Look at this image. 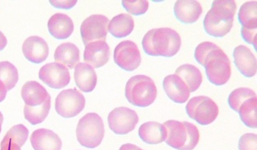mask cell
<instances>
[{"label": "cell", "mask_w": 257, "mask_h": 150, "mask_svg": "<svg viewBox=\"0 0 257 150\" xmlns=\"http://www.w3.org/2000/svg\"><path fill=\"white\" fill-rule=\"evenodd\" d=\"M194 58L205 68L209 82L216 86L228 82L231 75L230 60L218 45L211 42L199 44L194 51Z\"/></svg>", "instance_id": "6da1fadb"}, {"label": "cell", "mask_w": 257, "mask_h": 150, "mask_svg": "<svg viewBox=\"0 0 257 150\" xmlns=\"http://www.w3.org/2000/svg\"><path fill=\"white\" fill-rule=\"evenodd\" d=\"M144 52L150 56L170 58L177 54L181 47V37L170 28L149 30L143 38Z\"/></svg>", "instance_id": "7a4b0ae2"}, {"label": "cell", "mask_w": 257, "mask_h": 150, "mask_svg": "<svg viewBox=\"0 0 257 150\" xmlns=\"http://www.w3.org/2000/svg\"><path fill=\"white\" fill-rule=\"evenodd\" d=\"M233 0H215L204 20L205 32L213 37L223 38L231 30L236 12Z\"/></svg>", "instance_id": "3957f363"}, {"label": "cell", "mask_w": 257, "mask_h": 150, "mask_svg": "<svg viewBox=\"0 0 257 150\" xmlns=\"http://www.w3.org/2000/svg\"><path fill=\"white\" fill-rule=\"evenodd\" d=\"M167 144L177 150H193L199 141L198 128L191 122L169 120L164 122Z\"/></svg>", "instance_id": "277c9868"}, {"label": "cell", "mask_w": 257, "mask_h": 150, "mask_svg": "<svg viewBox=\"0 0 257 150\" xmlns=\"http://www.w3.org/2000/svg\"><path fill=\"white\" fill-rule=\"evenodd\" d=\"M229 107L239 114L244 125L251 128H257V98L255 92L248 88H239L230 92L228 98Z\"/></svg>", "instance_id": "5b68a950"}, {"label": "cell", "mask_w": 257, "mask_h": 150, "mask_svg": "<svg viewBox=\"0 0 257 150\" xmlns=\"http://www.w3.org/2000/svg\"><path fill=\"white\" fill-rule=\"evenodd\" d=\"M156 85L151 78L146 75H136L127 81L125 88L126 100L138 107H148L156 100Z\"/></svg>", "instance_id": "8992f818"}, {"label": "cell", "mask_w": 257, "mask_h": 150, "mask_svg": "<svg viewBox=\"0 0 257 150\" xmlns=\"http://www.w3.org/2000/svg\"><path fill=\"white\" fill-rule=\"evenodd\" d=\"M105 135L103 121L97 114L89 112L79 120L76 138L83 147L94 148L101 144Z\"/></svg>", "instance_id": "52a82bcc"}, {"label": "cell", "mask_w": 257, "mask_h": 150, "mask_svg": "<svg viewBox=\"0 0 257 150\" xmlns=\"http://www.w3.org/2000/svg\"><path fill=\"white\" fill-rule=\"evenodd\" d=\"M189 117L201 125L210 124L219 114V107L214 100L206 96L192 98L186 105Z\"/></svg>", "instance_id": "ba28073f"}, {"label": "cell", "mask_w": 257, "mask_h": 150, "mask_svg": "<svg viewBox=\"0 0 257 150\" xmlns=\"http://www.w3.org/2000/svg\"><path fill=\"white\" fill-rule=\"evenodd\" d=\"M86 100L84 95L76 88L61 91L56 100V110L61 117H76L84 110Z\"/></svg>", "instance_id": "9c48e42d"}, {"label": "cell", "mask_w": 257, "mask_h": 150, "mask_svg": "<svg viewBox=\"0 0 257 150\" xmlns=\"http://www.w3.org/2000/svg\"><path fill=\"white\" fill-rule=\"evenodd\" d=\"M108 18L102 14H93L86 18L81 25V35L84 44L94 41H106L108 32Z\"/></svg>", "instance_id": "30bf717a"}, {"label": "cell", "mask_w": 257, "mask_h": 150, "mask_svg": "<svg viewBox=\"0 0 257 150\" xmlns=\"http://www.w3.org/2000/svg\"><path fill=\"white\" fill-rule=\"evenodd\" d=\"M239 21L241 24V35L245 42L253 44L256 50L257 2H244L239 11Z\"/></svg>", "instance_id": "8fae6325"}, {"label": "cell", "mask_w": 257, "mask_h": 150, "mask_svg": "<svg viewBox=\"0 0 257 150\" xmlns=\"http://www.w3.org/2000/svg\"><path fill=\"white\" fill-rule=\"evenodd\" d=\"M139 122V116L134 110L126 107L114 108L108 115V124L116 134H127Z\"/></svg>", "instance_id": "7c38bea8"}, {"label": "cell", "mask_w": 257, "mask_h": 150, "mask_svg": "<svg viewBox=\"0 0 257 150\" xmlns=\"http://www.w3.org/2000/svg\"><path fill=\"white\" fill-rule=\"evenodd\" d=\"M114 62L126 71H134L141 64V54L135 42L125 40L119 42L114 50Z\"/></svg>", "instance_id": "4fadbf2b"}, {"label": "cell", "mask_w": 257, "mask_h": 150, "mask_svg": "<svg viewBox=\"0 0 257 150\" xmlns=\"http://www.w3.org/2000/svg\"><path fill=\"white\" fill-rule=\"evenodd\" d=\"M39 78L49 87L56 90L66 87L71 81L68 68L58 62H50L44 65L39 71Z\"/></svg>", "instance_id": "5bb4252c"}, {"label": "cell", "mask_w": 257, "mask_h": 150, "mask_svg": "<svg viewBox=\"0 0 257 150\" xmlns=\"http://www.w3.org/2000/svg\"><path fill=\"white\" fill-rule=\"evenodd\" d=\"M85 46L84 61L86 64L96 68L103 67L107 64L111 50L106 41H94Z\"/></svg>", "instance_id": "9a60e30c"}, {"label": "cell", "mask_w": 257, "mask_h": 150, "mask_svg": "<svg viewBox=\"0 0 257 150\" xmlns=\"http://www.w3.org/2000/svg\"><path fill=\"white\" fill-rule=\"evenodd\" d=\"M22 51L29 61L34 64H41L48 58V44L42 38L31 36L25 40Z\"/></svg>", "instance_id": "2e32d148"}, {"label": "cell", "mask_w": 257, "mask_h": 150, "mask_svg": "<svg viewBox=\"0 0 257 150\" xmlns=\"http://www.w3.org/2000/svg\"><path fill=\"white\" fill-rule=\"evenodd\" d=\"M234 64L244 77H254L256 74V58L252 54L251 50L244 45H239L233 52Z\"/></svg>", "instance_id": "e0dca14e"}, {"label": "cell", "mask_w": 257, "mask_h": 150, "mask_svg": "<svg viewBox=\"0 0 257 150\" xmlns=\"http://www.w3.org/2000/svg\"><path fill=\"white\" fill-rule=\"evenodd\" d=\"M163 86L168 97L174 102L184 104L189 100V88L178 75L170 74L164 78Z\"/></svg>", "instance_id": "ac0fdd59"}, {"label": "cell", "mask_w": 257, "mask_h": 150, "mask_svg": "<svg viewBox=\"0 0 257 150\" xmlns=\"http://www.w3.org/2000/svg\"><path fill=\"white\" fill-rule=\"evenodd\" d=\"M34 150H61L62 141L56 132L46 128H39L31 136Z\"/></svg>", "instance_id": "d6986e66"}, {"label": "cell", "mask_w": 257, "mask_h": 150, "mask_svg": "<svg viewBox=\"0 0 257 150\" xmlns=\"http://www.w3.org/2000/svg\"><path fill=\"white\" fill-rule=\"evenodd\" d=\"M174 14L177 20L184 24H194L199 20L203 10L201 4L192 0H179L174 4Z\"/></svg>", "instance_id": "ffe728a7"}, {"label": "cell", "mask_w": 257, "mask_h": 150, "mask_svg": "<svg viewBox=\"0 0 257 150\" xmlns=\"http://www.w3.org/2000/svg\"><path fill=\"white\" fill-rule=\"evenodd\" d=\"M49 32L58 40H66L74 31L73 21L68 15L57 12L51 16L48 21Z\"/></svg>", "instance_id": "44dd1931"}, {"label": "cell", "mask_w": 257, "mask_h": 150, "mask_svg": "<svg viewBox=\"0 0 257 150\" xmlns=\"http://www.w3.org/2000/svg\"><path fill=\"white\" fill-rule=\"evenodd\" d=\"M75 82L79 90L85 92L93 91L97 82V76L91 65L79 62L75 68Z\"/></svg>", "instance_id": "7402d4cb"}, {"label": "cell", "mask_w": 257, "mask_h": 150, "mask_svg": "<svg viewBox=\"0 0 257 150\" xmlns=\"http://www.w3.org/2000/svg\"><path fill=\"white\" fill-rule=\"evenodd\" d=\"M21 96L26 105L40 106L51 98L47 90L36 81L26 82L21 90Z\"/></svg>", "instance_id": "603a6c76"}, {"label": "cell", "mask_w": 257, "mask_h": 150, "mask_svg": "<svg viewBox=\"0 0 257 150\" xmlns=\"http://www.w3.org/2000/svg\"><path fill=\"white\" fill-rule=\"evenodd\" d=\"M139 134L146 144H159L166 140V128L158 122H144L139 128Z\"/></svg>", "instance_id": "cb8c5ba5"}, {"label": "cell", "mask_w": 257, "mask_h": 150, "mask_svg": "<svg viewBox=\"0 0 257 150\" xmlns=\"http://www.w3.org/2000/svg\"><path fill=\"white\" fill-rule=\"evenodd\" d=\"M54 57L56 62L73 70L80 62V50L72 42H63L56 48Z\"/></svg>", "instance_id": "d4e9b609"}, {"label": "cell", "mask_w": 257, "mask_h": 150, "mask_svg": "<svg viewBox=\"0 0 257 150\" xmlns=\"http://www.w3.org/2000/svg\"><path fill=\"white\" fill-rule=\"evenodd\" d=\"M175 74L178 75L185 82L190 92H195L203 81V76L200 70L194 65H181L177 68Z\"/></svg>", "instance_id": "484cf974"}, {"label": "cell", "mask_w": 257, "mask_h": 150, "mask_svg": "<svg viewBox=\"0 0 257 150\" xmlns=\"http://www.w3.org/2000/svg\"><path fill=\"white\" fill-rule=\"evenodd\" d=\"M134 20L131 15L121 14L116 15L110 21L108 31L116 38L126 37L134 30Z\"/></svg>", "instance_id": "4316f807"}, {"label": "cell", "mask_w": 257, "mask_h": 150, "mask_svg": "<svg viewBox=\"0 0 257 150\" xmlns=\"http://www.w3.org/2000/svg\"><path fill=\"white\" fill-rule=\"evenodd\" d=\"M51 98H49L43 104L40 106H29V105H25L24 108V114H25V118L29 122H31V124L36 125L45 121L47 116H48L49 112L51 110Z\"/></svg>", "instance_id": "83f0119b"}, {"label": "cell", "mask_w": 257, "mask_h": 150, "mask_svg": "<svg viewBox=\"0 0 257 150\" xmlns=\"http://www.w3.org/2000/svg\"><path fill=\"white\" fill-rule=\"evenodd\" d=\"M19 80L17 68L9 61L0 62V81L6 85L7 91L16 87Z\"/></svg>", "instance_id": "f1b7e54d"}, {"label": "cell", "mask_w": 257, "mask_h": 150, "mask_svg": "<svg viewBox=\"0 0 257 150\" xmlns=\"http://www.w3.org/2000/svg\"><path fill=\"white\" fill-rule=\"evenodd\" d=\"M28 128L25 125L18 124L11 128V130L6 132L2 141H11L22 147L28 140Z\"/></svg>", "instance_id": "f546056e"}, {"label": "cell", "mask_w": 257, "mask_h": 150, "mask_svg": "<svg viewBox=\"0 0 257 150\" xmlns=\"http://www.w3.org/2000/svg\"><path fill=\"white\" fill-rule=\"evenodd\" d=\"M121 4L125 8V10L131 14H144L149 10V2L146 0H138V1L123 0L121 1Z\"/></svg>", "instance_id": "4dcf8cb0"}, {"label": "cell", "mask_w": 257, "mask_h": 150, "mask_svg": "<svg viewBox=\"0 0 257 150\" xmlns=\"http://www.w3.org/2000/svg\"><path fill=\"white\" fill-rule=\"evenodd\" d=\"M257 135L255 134H245L239 140V150H257Z\"/></svg>", "instance_id": "1f68e13d"}, {"label": "cell", "mask_w": 257, "mask_h": 150, "mask_svg": "<svg viewBox=\"0 0 257 150\" xmlns=\"http://www.w3.org/2000/svg\"><path fill=\"white\" fill-rule=\"evenodd\" d=\"M54 7L69 10L76 5V1H50Z\"/></svg>", "instance_id": "d6a6232c"}, {"label": "cell", "mask_w": 257, "mask_h": 150, "mask_svg": "<svg viewBox=\"0 0 257 150\" xmlns=\"http://www.w3.org/2000/svg\"><path fill=\"white\" fill-rule=\"evenodd\" d=\"M0 150H21V147L16 142L11 141H2Z\"/></svg>", "instance_id": "836d02e7"}, {"label": "cell", "mask_w": 257, "mask_h": 150, "mask_svg": "<svg viewBox=\"0 0 257 150\" xmlns=\"http://www.w3.org/2000/svg\"><path fill=\"white\" fill-rule=\"evenodd\" d=\"M7 92H8V91H7L6 85L4 84L3 82L0 81V102L6 100Z\"/></svg>", "instance_id": "e575fe53"}, {"label": "cell", "mask_w": 257, "mask_h": 150, "mask_svg": "<svg viewBox=\"0 0 257 150\" xmlns=\"http://www.w3.org/2000/svg\"><path fill=\"white\" fill-rule=\"evenodd\" d=\"M7 44H8L7 38L6 37V35L4 34L3 32L0 31V51H2L7 46Z\"/></svg>", "instance_id": "d590c367"}, {"label": "cell", "mask_w": 257, "mask_h": 150, "mask_svg": "<svg viewBox=\"0 0 257 150\" xmlns=\"http://www.w3.org/2000/svg\"><path fill=\"white\" fill-rule=\"evenodd\" d=\"M119 150H144L141 148L138 147L137 145L132 144H126L121 145Z\"/></svg>", "instance_id": "8d00e7d4"}, {"label": "cell", "mask_w": 257, "mask_h": 150, "mask_svg": "<svg viewBox=\"0 0 257 150\" xmlns=\"http://www.w3.org/2000/svg\"><path fill=\"white\" fill-rule=\"evenodd\" d=\"M4 121V116L3 114L0 112V132H1V130H2V124H3Z\"/></svg>", "instance_id": "74e56055"}]
</instances>
